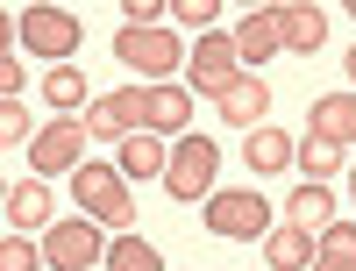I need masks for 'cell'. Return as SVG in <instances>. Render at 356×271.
<instances>
[{
  "label": "cell",
  "instance_id": "cell-1",
  "mask_svg": "<svg viewBox=\"0 0 356 271\" xmlns=\"http://www.w3.org/2000/svg\"><path fill=\"white\" fill-rule=\"evenodd\" d=\"M72 200H79L100 229H129V222H136V200H129L122 164H79V171H72Z\"/></svg>",
  "mask_w": 356,
  "mask_h": 271
},
{
  "label": "cell",
  "instance_id": "cell-2",
  "mask_svg": "<svg viewBox=\"0 0 356 271\" xmlns=\"http://www.w3.org/2000/svg\"><path fill=\"white\" fill-rule=\"evenodd\" d=\"M43 264H50V271H93V264H107V229H100L93 215L50 222V229H43Z\"/></svg>",
  "mask_w": 356,
  "mask_h": 271
},
{
  "label": "cell",
  "instance_id": "cell-3",
  "mask_svg": "<svg viewBox=\"0 0 356 271\" xmlns=\"http://www.w3.org/2000/svg\"><path fill=\"white\" fill-rule=\"evenodd\" d=\"M214 171H221V150L207 136H178L171 143V164H164V193L186 207V200H207L214 193Z\"/></svg>",
  "mask_w": 356,
  "mask_h": 271
},
{
  "label": "cell",
  "instance_id": "cell-4",
  "mask_svg": "<svg viewBox=\"0 0 356 271\" xmlns=\"http://www.w3.org/2000/svg\"><path fill=\"white\" fill-rule=\"evenodd\" d=\"M114 57H122V65H129L136 79H157V86H164V79H171L178 65H186L193 50L178 43L171 29H122V36H114Z\"/></svg>",
  "mask_w": 356,
  "mask_h": 271
},
{
  "label": "cell",
  "instance_id": "cell-5",
  "mask_svg": "<svg viewBox=\"0 0 356 271\" xmlns=\"http://www.w3.org/2000/svg\"><path fill=\"white\" fill-rule=\"evenodd\" d=\"M235 79H243V50H235V36H221V29L200 36L193 57H186V86H193L200 100H228Z\"/></svg>",
  "mask_w": 356,
  "mask_h": 271
},
{
  "label": "cell",
  "instance_id": "cell-6",
  "mask_svg": "<svg viewBox=\"0 0 356 271\" xmlns=\"http://www.w3.org/2000/svg\"><path fill=\"white\" fill-rule=\"evenodd\" d=\"M207 229L221 235V243H250V235H271V207L264 193H207Z\"/></svg>",
  "mask_w": 356,
  "mask_h": 271
},
{
  "label": "cell",
  "instance_id": "cell-7",
  "mask_svg": "<svg viewBox=\"0 0 356 271\" xmlns=\"http://www.w3.org/2000/svg\"><path fill=\"white\" fill-rule=\"evenodd\" d=\"M22 43L50 65H65L86 36H79V15H65V8H22Z\"/></svg>",
  "mask_w": 356,
  "mask_h": 271
},
{
  "label": "cell",
  "instance_id": "cell-8",
  "mask_svg": "<svg viewBox=\"0 0 356 271\" xmlns=\"http://www.w3.org/2000/svg\"><path fill=\"white\" fill-rule=\"evenodd\" d=\"M79 157H86V122H50V129H36V143H29V164H36V178H57V171H79Z\"/></svg>",
  "mask_w": 356,
  "mask_h": 271
},
{
  "label": "cell",
  "instance_id": "cell-9",
  "mask_svg": "<svg viewBox=\"0 0 356 271\" xmlns=\"http://www.w3.org/2000/svg\"><path fill=\"white\" fill-rule=\"evenodd\" d=\"M86 136H100V143H129L143 136V86H122V93H107L86 107Z\"/></svg>",
  "mask_w": 356,
  "mask_h": 271
},
{
  "label": "cell",
  "instance_id": "cell-10",
  "mask_svg": "<svg viewBox=\"0 0 356 271\" xmlns=\"http://www.w3.org/2000/svg\"><path fill=\"white\" fill-rule=\"evenodd\" d=\"M193 100H186V86H143V129L150 136H193Z\"/></svg>",
  "mask_w": 356,
  "mask_h": 271
},
{
  "label": "cell",
  "instance_id": "cell-11",
  "mask_svg": "<svg viewBox=\"0 0 356 271\" xmlns=\"http://www.w3.org/2000/svg\"><path fill=\"white\" fill-rule=\"evenodd\" d=\"M307 136H321V143H356V93H321L314 107H307Z\"/></svg>",
  "mask_w": 356,
  "mask_h": 271
},
{
  "label": "cell",
  "instance_id": "cell-12",
  "mask_svg": "<svg viewBox=\"0 0 356 271\" xmlns=\"http://www.w3.org/2000/svg\"><path fill=\"white\" fill-rule=\"evenodd\" d=\"M264 114H271V86H264L257 72H243V79L228 86V100H221V122H228V129H250V136H257V129H264Z\"/></svg>",
  "mask_w": 356,
  "mask_h": 271
},
{
  "label": "cell",
  "instance_id": "cell-13",
  "mask_svg": "<svg viewBox=\"0 0 356 271\" xmlns=\"http://www.w3.org/2000/svg\"><path fill=\"white\" fill-rule=\"evenodd\" d=\"M264 257H271V271H314L321 235H314V229H300V222H285V229L264 235Z\"/></svg>",
  "mask_w": 356,
  "mask_h": 271
},
{
  "label": "cell",
  "instance_id": "cell-14",
  "mask_svg": "<svg viewBox=\"0 0 356 271\" xmlns=\"http://www.w3.org/2000/svg\"><path fill=\"white\" fill-rule=\"evenodd\" d=\"M278 29H285V50H300V57H314L321 43H328V15H321L314 0H285V8H278Z\"/></svg>",
  "mask_w": 356,
  "mask_h": 271
},
{
  "label": "cell",
  "instance_id": "cell-15",
  "mask_svg": "<svg viewBox=\"0 0 356 271\" xmlns=\"http://www.w3.org/2000/svg\"><path fill=\"white\" fill-rule=\"evenodd\" d=\"M235 50H243V65H264V57H278V50H285L278 8H257V15H243V29H235Z\"/></svg>",
  "mask_w": 356,
  "mask_h": 271
},
{
  "label": "cell",
  "instance_id": "cell-16",
  "mask_svg": "<svg viewBox=\"0 0 356 271\" xmlns=\"http://www.w3.org/2000/svg\"><path fill=\"white\" fill-rule=\"evenodd\" d=\"M8 229H15V235L50 229V186H43V178H22V186H8Z\"/></svg>",
  "mask_w": 356,
  "mask_h": 271
},
{
  "label": "cell",
  "instance_id": "cell-17",
  "mask_svg": "<svg viewBox=\"0 0 356 271\" xmlns=\"http://www.w3.org/2000/svg\"><path fill=\"white\" fill-rule=\"evenodd\" d=\"M285 222H300V229H328L335 222V193L328 186H292V200H285Z\"/></svg>",
  "mask_w": 356,
  "mask_h": 271
},
{
  "label": "cell",
  "instance_id": "cell-18",
  "mask_svg": "<svg viewBox=\"0 0 356 271\" xmlns=\"http://www.w3.org/2000/svg\"><path fill=\"white\" fill-rule=\"evenodd\" d=\"M164 164H171V150H164L150 129L122 143V178H164Z\"/></svg>",
  "mask_w": 356,
  "mask_h": 271
},
{
  "label": "cell",
  "instance_id": "cell-19",
  "mask_svg": "<svg viewBox=\"0 0 356 271\" xmlns=\"http://www.w3.org/2000/svg\"><path fill=\"white\" fill-rule=\"evenodd\" d=\"M243 157H250V171H285L300 150H292V136H285V129H257V136L243 143Z\"/></svg>",
  "mask_w": 356,
  "mask_h": 271
},
{
  "label": "cell",
  "instance_id": "cell-20",
  "mask_svg": "<svg viewBox=\"0 0 356 271\" xmlns=\"http://www.w3.org/2000/svg\"><path fill=\"white\" fill-rule=\"evenodd\" d=\"M314 271H356V222H328V229H321Z\"/></svg>",
  "mask_w": 356,
  "mask_h": 271
},
{
  "label": "cell",
  "instance_id": "cell-21",
  "mask_svg": "<svg viewBox=\"0 0 356 271\" xmlns=\"http://www.w3.org/2000/svg\"><path fill=\"white\" fill-rule=\"evenodd\" d=\"M107 271H164V257L143 243V235H114L107 243Z\"/></svg>",
  "mask_w": 356,
  "mask_h": 271
},
{
  "label": "cell",
  "instance_id": "cell-22",
  "mask_svg": "<svg viewBox=\"0 0 356 271\" xmlns=\"http://www.w3.org/2000/svg\"><path fill=\"white\" fill-rule=\"evenodd\" d=\"M300 171H307V186H328V178L342 171V150L321 143V136H307V143H300Z\"/></svg>",
  "mask_w": 356,
  "mask_h": 271
},
{
  "label": "cell",
  "instance_id": "cell-23",
  "mask_svg": "<svg viewBox=\"0 0 356 271\" xmlns=\"http://www.w3.org/2000/svg\"><path fill=\"white\" fill-rule=\"evenodd\" d=\"M43 100H50L57 114H72V107L86 100V79H79V65H50V79H43Z\"/></svg>",
  "mask_w": 356,
  "mask_h": 271
},
{
  "label": "cell",
  "instance_id": "cell-24",
  "mask_svg": "<svg viewBox=\"0 0 356 271\" xmlns=\"http://www.w3.org/2000/svg\"><path fill=\"white\" fill-rule=\"evenodd\" d=\"M0 271H50V264H43V250L29 243V235L8 229V243H0Z\"/></svg>",
  "mask_w": 356,
  "mask_h": 271
},
{
  "label": "cell",
  "instance_id": "cell-25",
  "mask_svg": "<svg viewBox=\"0 0 356 271\" xmlns=\"http://www.w3.org/2000/svg\"><path fill=\"white\" fill-rule=\"evenodd\" d=\"M171 15L186 22V29H207V36H214V22H221V0H178Z\"/></svg>",
  "mask_w": 356,
  "mask_h": 271
},
{
  "label": "cell",
  "instance_id": "cell-26",
  "mask_svg": "<svg viewBox=\"0 0 356 271\" xmlns=\"http://www.w3.org/2000/svg\"><path fill=\"white\" fill-rule=\"evenodd\" d=\"M0 136H8V143H36V129H29V107H22V100H0Z\"/></svg>",
  "mask_w": 356,
  "mask_h": 271
},
{
  "label": "cell",
  "instance_id": "cell-27",
  "mask_svg": "<svg viewBox=\"0 0 356 271\" xmlns=\"http://www.w3.org/2000/svg\"><path fill=\"white\" fill-rule=\"evenodd\" d=\"M349 86H356V50H349Z\"/></svg>",
  "mask_w": 356,
  "mask_h": 271
},
{
  "label": "cell",
  "instance_id": "cell-28",
  "mask_svg": "<svg viewBox=\"0 0 356 271\" xmlns=\"http://www.w3.org/2000/svg\"><path fill=\"white\" fill-rule=\"evenodd\" d=\"M349 8H356V0H349Z\"/></svg>",
  "mask_w": 356,
  "mask_h": 271
}]
</instances>
